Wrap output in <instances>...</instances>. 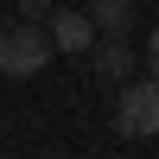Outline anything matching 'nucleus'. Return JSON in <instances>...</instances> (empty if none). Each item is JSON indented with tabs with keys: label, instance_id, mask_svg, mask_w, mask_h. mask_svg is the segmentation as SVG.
<instances>
[{
	"label": "nucleus",
	"instance_id": "f257e3e1",
	"mask_svg": "<svg viewBox=\"0 0 159 159\" xmlns=\"http://www.w3.org/2000/svg\"><path fill=\"white\" fill-rule=\"evenodd\" d=\"M51 32L45 25H32V19H13V25H0V70L7 76H38L51 64Z\"/></svg>",
	"mask_w": 159,
	"mask_h": 159
},
{
	"label": "nucleus",
	"instance_id": "f03ea898",
	"mask_svg": "<svg viewBox=\"0 0 159 159\" xmlns=\"http://www.w3.org/2000/svg\"><path fill=\"white\" fill-rule=\"evenodd\" d=\"M115 134H127V140L159 134V76H153V83H127V89H121V102H115Z\"/></svg>",
	"mask_w": 159,
	"mask_h": 159
},
{
	"label": "nucleus",
	"instance_id": "7ed1b4c3",
	"mask_svg": "<svg viewBox=\"0 0 159 159\" xmlns=\"http://www.w3.org/2000/svg\"><path fill=\"white\" fill-rule=\"evenodd\" d=\"M51 45H57V51H89V45H96V19L57 7V13H51Z\"/></svg>",
	"mask_w": 159,
	"mask_h": 159
},
{
	"label": "nucleus",
	"instance_id": "20e7f679",
	"mask_svg": "<svg viewBox=\"0 0 159 159\" xmlns=\"http://www.w3.org/2000/svg\"><path fill=\"white\" fill-rule=\"evenodd\" d=\"M89 51H96V83H108V89L134 70V51H127V38H121V32H108L102 45H89Z\"/></svg>",
	"mask_w": 159,
	"mask_h": 159
},
{
	"label": "nucleus",
	"instance_id": "39448f33",
	"mask_svg": "<svg viewBox=\"0 0 159 159\" xmlns=\"http://www.w3.org/2000/svg\"><path fill=\"white\" fill-rule=\"evenodd\" d=\"M89 19H96V32H127L134 0H89Z\"/></svg>",
	"mask_w": 159,
	"mask_h": 159
},
{
	"label": "nucleus",
	"instance_id": "423d86ee",
	"mask_svg": "<svg viewBox=\"0 0 159 159\" xmlns=\"http://www.w3.org/2000/svg\"><path fill=\"white\" fill-rule=\"evenodd\" d=\"M25 19H51V0H25Z\"/></svg>",
	"mask_w": 159,
	"mask_h": 159
},
{
	"label": "nucleus",
	"instance_id": "0eeeda50",
	"mask_svg": "<svg viewBox=\"0 0 159 159\" xmlns=\"http://www.w3.org/2000/svg\"><path fill=\"white\" fill-rule=\"evenodd\" d=\"M147 64H153V76H159V25H153V38H147Z\"/></svg>",
	"mask_w": 159,
	"mask_h": 159
}]
</instances>
